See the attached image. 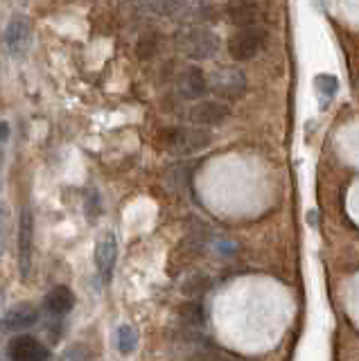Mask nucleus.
<instances>
[{
	"mask_svg": "<svg viewBox=\"0 0 359 361\" xmlns=\"http://www.w3.org/2000/svg\"><path fill=\"white\" fill-rule=\"evenodd\" d=\"M116 348L120 355H131L138 348V332L131 325L122 323L116 330Z\"/></svg>",
	"mask_w": 359,
	"mask_h": 361,
	"instance_id": "2eb2a0df",
	"label": "nucleus"
},
{
	"mask_svg": "<svg viewBox=\"0 0 359 361\" xmlns=\"http://www.w3.org/2000/svg\"><path fill=\"white\" fill-rule=\"evenodd\" d=\"M269 34L264 27H246V30H238L229 39L226 50L231 54V59L235 61H251L257 54L264 50Z\"/></svg>",
	"mask_w": 359,
	"mask_h": 361,
	"instance_id": "f03ea898",
	"label": "nucleus"
},
{
	"mask_svg": "<svg viewBox=\"0 0 359 361\" xmlns=\"http://www.w3.org/2000/svg\"><path fill=\"white\" fill-rule=\"evenodd\" d=\"M84 208H86V214L91 221H95L97 214L102 212V199H99V195L95 190L88 192V197H84Z\"/></svg>",
	"mask_w": 359,
	"mask_h": 361,
	"instance_id": "f3484780",
	"label": "nucleus"
},
{
	"mask_svg": "<svg viewBox=\"0 0 359 361\" xmlns=\"http://www.w3.org/2000/svg\"><path fill=\"white\" fill-rule=\"evenodd\" d=\"M229 20L240 30L246 27H260L262 7L257 3H231L229 5Z\"/></svg>",
	"mask_w": 359,
	"mask_h": 361,
	"instance_id": "9d476101",
	"label": "nucleus"
},
{
	"mask_svg": "<svg viewBox=\"0 0 359 361\" xmlns=\"http://www.w3.org/2000/svg\"><path fill=\"white\" fill-rule=\"evenodd\" d=\"M7 357L12 361H48L50 353H48V348L39 341V338L30 336V334H20V336H16V338L9 341Z\"/></svg>",
	"mask_w": 359,
	"mask_h": 361,
	"instance_id": "423d86ee",
	"label": "nucleus"
},
{
	"mask_svg": "<svg viewBox=\"0 0 359 361\" xmlns=\"http://www.w3.org/2000/svg\"><path fill=\"white\" fill-rule=\"evenodd\" d=\"M212 135L206 129L199 127H185V129H172L165 133V147L174 154H197L201 149H206L210 145Z\"/></svg>",
	"mask_w": 359,
	"mask_h": 361,
	"instance_id": "20e7f679",
	"label": "nucleus"
},
{
	"mask_svg": "<svg viewBox=\"0 0 359 361\" xmlns=\"http://www.w3.org/2000/svg\"><path fill=\"white\" fill-rule=\"evenodd\" d=\"M188 361H238L235 357H231L229 353L217 348H204V350H197L188 357Z\"/></svg>",
	"mask_w": 359,
	"mask_h": 361,
	"instance_id": "dca6fc26",
	"label": "nucleus"
},
{
	"mask_svg": "<svg viewBox=\"0 0 359 361\" xmlns=\"http://www.w3.org/2000/svg\"><path fill=\"white\" fill-rule=\"evenodd\" d=\"M43 305H46V310L54 316H63L73 312L75 307V293L71 287L66 285H57L54 289H50L46 293V298H43Z\"/></svg>",
	"mask_w": 359,
	"mask_h": 361,
	"instance_id": "f8f14e48",
	"label": "nucleus"
},
{
	"mask_svg": "<svg viewBox=\"0 0 359 361\" xmlns=\"http://www.w3.org/2000/svg\"><path fill=\"white\" fill-rule=\"evenodd\" d=\"M208 90L224 99H240L246 93V75L238 66H221L217 71H212L210 77H206Z\"/></svg>",
	"mask_w": 359,
	"mask_h": 361,
	"instance_id": "f257e3e1",
	"label": "nucleus"
},
{
	"mask_svg": "<svg viewBox=\"0 0 359 361\" xmlns=\"http://www.w3.org/2000/svg\"><path fill=\"white\" fill-rule=\"evenodd\" d=\"M30 39H32V30H30V23L23 18V16H16L7 23L5 27V45L9 54L14 56H20L30 45Z\"/></svg>",
	"mask_w": 359,
	"mask_h": 361,
	"instance_id": "0eeeda50",
	"label": "nucleus"
},
{
	"mask_svg": "<svg viewBox=\"0 0 359 361\" xmlns=\"http://www.w3.org/2000/svg\"><path fill=\"white\" fill-rule=\"evenodd\" d=\"M32 240H35V214L30 208H23L18 219V267L23 280H28L32 267Z\"/></svg>",
	"mask_w": 359,
	"mask_h": 361,
	"instance_id": "39448f33",
	"label": "nucleus"
},
{
	"mask_svg": "<svg viewBox=\"0 0 359 361\" xmlns=\"http://www.w3.org/2000/svg\"><path fill=\"white\" fill-rule=\"evenodd\" d=\"M178 48L193 59H212L219 50V39L206 27H188L178 34Z\"/></svg>",
	"mask_w": 359,
	"mask_h": 361,
	"instance_id": "7ed1b4c3",
	"label": "nucleus"
},
{
	"mask_svg": "<svg viewBox=\"0 0 359 361\" xmlns=\"http://www.w3.org/2000/svg\"><path fill=\"white\" fill-rule=\"evenodd\" d=\"M231 116V109L224 104V102H215V99H206L199 102L193 109H190L188 118L195 124H221Z\"/></svg>",
	"mask_w": 359,
	"mask_h": 361,
	"instance_id": "6e6552de",
	"label": "nucleus"
},
{
	"mask_svg": "<svg viewBox=\"0 0 359 361\" xmlns=\"http://www.w3.org/2000/svg\"><path fill=\"white\" fill-rule=\"evenodd\" d=\"M7 138H9V124L0 122V142H5Z\"/></svg>",
	"mask_w": 359,
	"mask_h": 361,
	"instance_id": "a211bd4d",
	"label": "nucleus"
},
{
	"mask_svg": "<svg viewBox=\"0 0 359 361\" xmlns=\"http://www.w3.org/2000/svg\"><path fill=\"white\" fill-rule=\"evenodd\" d=\"M314 88H317L321 109H328L330 99L336 95V90H339V82H336L334 75H319L317 79H314Z\"/></svg>",
	"mask_w": 359,
	"mask_h": 361,
	"instance_id": "4468645a",
	"label": "nucleus"
},
{
	"mask_svg": "<svg viewBox=\"0 0 359 361\" xmlns=\"http://www.w3.org/2000/svg\"><path fill=\"white\" fill-rule=\"evenodd\" d=\"M116 257H118L116 235L111 231H104L95 242V267L102 271V274H109L116 264Z\"/></svg>",
	"mask_w": 359,
	"mask_h": 361,
	"instance_id": "9b49d317",
	"label": "nucleus"
},
{
	"mask_svg": "<svg viewBox=\"0 0 359 361\" xmlns=\"http://www.w3.org/2000/svg\"><path fill=\"white\" fill-rule=\"evenodd\" d=\"M206 90H208L206 75L197 66L185 68L181 77H178V93H181L185 99H199L201 95H206Z\"/></svg>",
	"mask_w": 359,
	"mask_h": 361,
	"instance_id": "1a4fd4ad",
	"label": "nucleus"
},
{
	"mask_svg": "<svg viewBox=\"0 0 359 361\" xmlns=\"http://www.w3.org/2000/svg\"><path fill=\"white\" fill-rule=\"evenodd\" d=\"M37 321H39V312L35 305H30V302H16L5 316V323L7 327H12V330H23V327L35 325Z\"/></svg>",
	"mask_w": 359,
	"mask_h": 361,
	"instance_id": "ddd939ff",
	"label": "nucleus"
}]
</instances>
